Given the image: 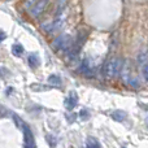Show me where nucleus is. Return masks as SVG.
<instances>
[{"label": "nucleus", "instance_id": "f257e3e1", "mask_svg": "<svg viewBox=\"0 0 148 148\" xmlns=\"http://www.w3.org/2000/svg\"><path fill=\"white\" fill-rule=\"evenodd\" d=\"M120 74H121L122 81L125 82L127 86L133 87V88H136V87L139 86L138 79L131 74V64H130V61H127V60L122 61V68H121V73Z\"/></svg>", "mask_w": 148, "mask_h": 148}, {"label": "nucleus", "instance_id": "f03ea898", "mask_svg": "<svg viewBox=\"0 0 148 148\" xmlns=\"http://www.w3.org/2000/svg\"><path fill=\"white\" fill-rule=\"evenodd\" d=\"M121 68H122V60L118 57H113L105 64L104 68V74L108 79L114 78L121 73Z\"/></svg>", "mask_w": 148, "mask_h": 148}, {"label": "nucleus", "instance_id": "7ed1b4c3", "mask_svg": "<svg viewBox=\"0 0 148 148\" xmlns=\"http://www.w3.org/2000/svg\"><path fill=\"white\" fill-rule=\"evenodd\" d=\"M73 40L74 39L70 35H60L53 39V42H52V48H53L55 51H60V52L66 51L68 52L70 49V47H72Z\"/></svg>", "mask_w": 148, "mask_h": 148}, {"label": "nucleus", "instance_id": "20e7f679", "mask_svg": "<svg viewBox=\"0 0 148 148\" xmlns=\"http://www.w3.org/2000/svg\"><path fill=\"white\" fill-rule=\"evenodd\" d=\"M48 4H49V0H38V1H36V4L34 5V7L31 8V10H30L31 17H33V18L40 17V16L44 13V10L47 9Z\"/></svg>", "mask_w": 148, "mask_h": 148}, {"label": "nucleus", "instance_id": "39448f33", "mask_svg": "<svg viewBox=\"0 0 148 148\" xmlns=\"http://www.w3.org/2000/svg\"><path fill=\"white\" fill-rule=\"evenodd\" d=\"M79 72H81L83 75L86 77H94V68L91 66V64H90V61L87 59H84L83 61H82L81 66H79Z\"/></svg>", "mask_w": 148, "mask_h": 148}, {"label": "nucleus", "instance_id": "423d86ee", "mask_svg": "<svg viewBox=\"0 0 148 148\" xmlns=\"http://www.w3.org/2000/svg\"><path fill=\"white\" fill-rule=\"evenodd\" d=\"M77 101H78V99H77V94L75 92H70L69 96H68L66 100H65V107H66V109L72 110L73 108L77 105Z\"/></svg>", "mask_w": 148, "mask_h": 148}, {"label": "nucleus", "instance_id": "0eeeda50", "mask_svg": "<svg viewBox=\"0 0 148 148\" xmlns=\"http://www.w3.org/2000/svg\"><path fill=\"white\" fill-rule=\"evenodd\" d=\"M68 1H69V0H57V3H56V13H57V14H60V13L64 12V9H65V7H66Z\"/></svg>", "mask_w": 148, "mask_h": 148}, {"label": "nucleus", "instance_id": "6e6552de", "mask_svg": "<svg viewBox=\"0 0 148 148\" xmlns=\"http://www.w3.org/2000/svg\"><path fill=\"white\" fill-rule=\"evenodd\" d=\"M112 118L114 121H118V122H120V121H123L126 118V113L125 112H121V110H114V112L112 113Z\"/></svg>", "mask_w": 148, "mask_h": 148}, {"label": "nucleus", "instance_id": "1a4fd4ad", "mask_svg": "<svg viewBox=\"0 0 148 148\" xmlns=\"http://www.w3.org/2000/svg\"><path fill=\"white\" fill-rule=\"evenodd\" d=\"M87 148H101L99 144V142L96 140L95 138H88L87 139V144H86Z\"/></svg>", "mask_w": 148, "mask_h": 148}, {"label": "nucleus", "instance_id": "9d476101", "mask_svg": "<svg viewBox=\"0 0 148 148\" xmlns=\"http://www.w3.org/2000/svg\"><path fill=\"white\" fill-rule=\"evenodd\" d=\"M27 62L29 65H30V68H36L39 65V60L36 56H34V55H31V56L27 57Z\"/></svg>", "mask_w": 148, "mask_h": 148}, {"label": "nucleus", "instance_id": "9b49d317", "mask_svg": "<svg viewBox=\"0 0 148 148\" xmlns=\"http://www.w3.org/2000/svg\"><path fill=\"white\" fill-rule=\"evenodd\" d=\"M48 83L53 84V86H59V84H61V79H60V77H57V75H49Z\"/></svg>", "mask_w": 148, "mask_h": 148}, {"label": "nucleus", "instance_id": "f8f14e48", "mask_svg": "<svg viewBox=\"0 0 148 148\" xmlns=\"http://www.w3.org/2000/svg\"><path fill=\"white\" fill-rule=\"evenodd\" d=\"M12 52H13V55H16V56L22 55V52H23L22 46H21V44H14V46H13V48H12Z\"/></svg>", "mask_w": 148, "mask_h": 148}, {"label": "nucleus", "instance_id": "ddd939ff", "mask_svg": "<svg viewBox=\"0 0 148 148\" xmlns=\"http://www.w3.org/2000/svg\"><path fill=\"white\" fill-rule=\"evenodd\" d=\"M36 1H38V0H26L25 4H23V8H25L26 10H29V12H30L31 8L36 4Z\"/></svg>", "mask_w": 148, "mask_h": 148}, {"label": "nucleus", "instance_id": "4468645a", "mask_svg": "<svg viewBox=\"0 0 148 148\" xmlns=\"http://www.w3.org/2000/svg\"><path fill=\"white\" fill-rule=\"evenodd\" d=\"M142 74H143V77H144V79L148 82V61L146 62V64H143L142 65Z\"/></svg>", "mask_w": 148, "mask_h": 148}, {"label": "nucleus", "instance_id": "2eb2a0df", "mask_svg": "<svg viewBox=\"0 0 148 148\" xmlns=\"http://www.w3.org/2000/svg\"><path fill=\"white\" fill-rule=\"evenodd\" d=\"M79 116H81V117L83 118V120H86V118L88 117V113H87V110H86V109H82V110H81V113H79Z\"/></svg>", "mask_w": 148, "mask_h": 148}]
</instances>
